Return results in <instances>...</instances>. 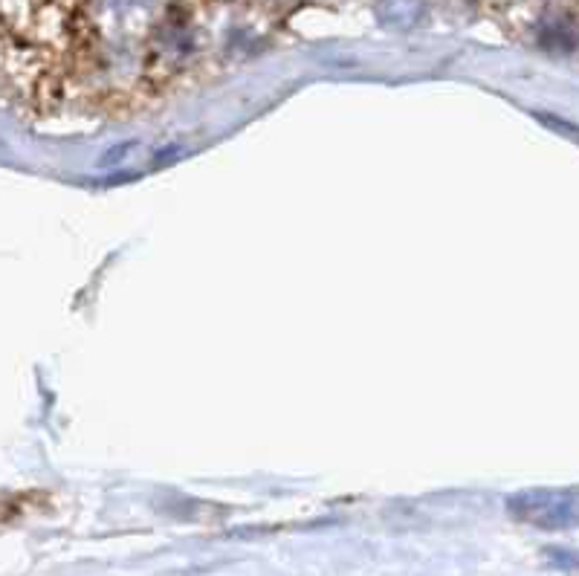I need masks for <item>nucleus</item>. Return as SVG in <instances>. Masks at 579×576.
Masks as SVG:
<instances>
[{
    "instance_id": "f257e3e1",
    "label": "nucleus",
    "mask_w": 579,
    "mask_h": 576,
    "mask_svg": "<svg viewBox=\"0 0 579 576\" xmlns=\"http://www.w3.org/2000/svg\"><path fill=\"white\" fill-rule=\"evenodd\" d=\"M513 519L542 530H565L577 522V493L568 490H524L507 501Z\"/></svg>"
}]
</instances>
